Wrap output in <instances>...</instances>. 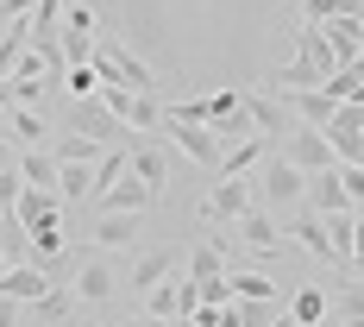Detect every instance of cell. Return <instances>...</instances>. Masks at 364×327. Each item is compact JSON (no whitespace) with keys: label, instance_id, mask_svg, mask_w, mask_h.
I'll use <instances>...</instances> for the list:
<instances>
[{"label":"cell","instance_id":"obj_1","mask_svg":"<svg viewBox=\"0 0 364 327\" xmlns=\"http://www.w3.org/2000/svg\"><path fill=\"white\" fill-rule=\"evenodd\" d=\"M252 195H257V208H270V214L301 208V202H308V170H295L289 157L277 151V157H264L252 170Z\"/></svg>","mask_w":364,"mask_h":327},{"label":"cell","instance_id":"obj_2","mask_svg":"<svg viewBox=\"0 0 364 327\" xmlns=\"http://www.w3.org/2000/svg\"><path fill=\"white\" fill-rule=\"evenodd\" d=\"M164 133L182 145V157H195L201 170H220V157H226V139H220L214 126H201V120H176V113H164Z\"/></svg>","mask_w":364,"mask_h":327},{"label":"cell","instance_id":"obj_3","mask_svg":"<svg viewBox=\"0 0 364 327\" xmlns=\"http://www.w3.org/2000/svg\"><path fill=\"white\" fill-rule=\"evenodd\" d=\"M70 133H88V139H101V145H119V139H139L119 113L101 101V95H88V101H70Z\"/></svg>","mask_w":364,"mask_h":327},{"label":"cell","instance_id":"obj_4","mask_svg":"<svg viewBox=\"0 0 364 327\" xmlns=\"http://www.w3.org/2000/svg\"><path fill=\"white\" fill-rule=\"evenodd\" d=\"M277 145H283V157H289L295 170H308V177L339 164V151L327 145V133H321V126H301V120H295V126L283 133V139H277Z\"/></svg>","mask_w":364,"mask_h":327},{"label":"cell","instance_id":"obj_5","mask_svg":"<svg viewBox=\"0 0 364 327\" xmlns=\"http://www.w3.org/2000/svg\"><path fill=\"white\" fill-rule=\"evenodd\" d=\"M257 195H252V177H214V189L201 195V220H239L245 208H252Z\"/></svg>","mask_w":364,"mask_h":327},{"label":"cell","instance_id":"obj_6","mask_svg":"<svg viewBox=\"0 0 364 327\" xmlns=\"http://www.w3.org/2000/svg\"><path fill=\"white\" fill-rule=\"evenodd\" d=\"M321 133H327V145L339 151V164H364V108L358 101H339V113H333Z\"/></svg>","mask_w":364,"mask_h":327},{"label":"cell","instance_id":"obj_7","mask_svg":"<svg viewBox=\"0 0 364 327\" xmlns=\"http://www.w3.org/2000/svg\"><path fill=\"white\" fill-rule=\"evenodd\" d=\"M95 202H101V208H119V214H151V208H157L164 195H157V189H151V182L139 177V170H126V177H119V182H107V189H101Z\"/></svg>","mask_w":364,"mask_h":327},{"label":"cell","instance_id":"obj_8","mask_svg":"<svg viewBox=\"0 0 364 327\" xmlns=\"http://www.w3.org/2000/svg\"><path fill=\"white\" fill-rule=\"evenodd\" d=\"M289 239H295V246H308V252H314V258H327V264H352V258L339 252V239H333V233H327V214H314L308 202H301V214H295Z\"/></svg>","mask_w":364,"mask_h":327},{"label":"cell","instance_id":"obj_9","mask_svg":"<svg viewBox=\"0 0 364 327\" xmlns=\"http://www.w3.org/2000/svg\"><path fill=\"white\" fill-rule=\"evenodd\" d=\"M283 239H289V233H283V220L270 214V208H245V214H239V246H252V252H277V246H283Z\"/></svg>","mask_w":364,"mask_h":327},{"label":"cell","instance_id":"obj_10","mask_svg":"<svg viewBox=\"0 0 364 327\" xmlns=\"http://www.w3.org/2000/svg\"><path fill=\"white\" fill-rule=\"evenodd\" d=\"M321 32H327L333 57H339V70H346V63H358V57H364V13H333L327 26H321Z\"/></svg>","mask_w":364,"mask_h":327},{"label":"cell","instance_id":"obj_11","mask_svg":"<svg viewBox=\"0 0 364 327\" xmlns=\"http://www.w3.org/2000/svg\"><path fill=\"white\" fill-rule=\"evenodd\" d=\"M283 108H289L301 126H327L333 113H339V95H327V82H321V88H289Z\"/></svg>","mask_w":364,"mask_h":327},{"label":"cell","instance_id":"obj_12","mask_svg":"<svg viewBox=\"0 0 364 327\" xmlns=\"http://www.w3.org/2000/svg\"><path fill=\"white\" fill-rule=\"evenodd\" d=\"M245 113H252V126L264 133V139H283L295 120L289 108H283V95H257V88H245Z\"/></svg>","mask_w":364,"mask_h":327},{"label":"cell","instance_id":"obj_13","mask_svg":"<svg viewBox=\"0 0 364 327\" xmlns=\"http://www.w3.org/2000/svg\"><path fill=\"white\" fill-rule=\"evenodd\" d=\"M308 208H314V214H339V208H352V195H346V177H339V164L308 177Z\"/></svg>","mask_w":364,"mask_h":327},{"label":"cell","instance_id":"obj_14","mask_svg":"<svg viewBox=\"0 0 364 327\" xmlns=\"http://www.w3.org/2000/svg\"><path fill=\"white\" fill-rule=\"evenodd\" d=\"M289 44H295V57H301V63H314L321 76L339 70V57H333V44H327V32H321V26H308V19H301V26L289 32Z\"/></svg>","mask_w":364,"mask_h":327},{"label":"cell","instance_id":"obj_15","mask_svg":"<svg viewBox=\"0 0 364 327\" xmlns=\"http://www.w3.org/2000/svg\"><path fill=\"white\" fill-rule=\"evenodd\" d=\"M44 290H50V277H44V264H32V258H26V264H13V271L0 277V296L26 302V308H32V302H38Z\"/></svg>","mask_w":364,"mask_h":327},{"label":"cell","instance_id":"obj_16","mask_svg":"<svg viewBox=\"0 0 364 327\" xmlns=\"http://www.w3.org/2000/svg\"><path fill=\"white\" fill-rule=\"evenodd\" d=\"M6 139L13 145H50V120L38 108H6Z\"/></svg>","mask_w":364,"mask_h":327},{"label":"cell","instance_id":"obj_17","mask_svg":"<svg viewBox=\"0 0 364 327\" xmlns=\"http://www.w3.org/2000/svg\"><path fill=\"white\" fill-rule=\"evenodd\" d=\"M13 214L26 220V227L57 220V214H63V195H57V189H32V182H26V189H19V202H13Z\"/></svg>","mask_w":364,"mask_h":327},{"label":"cell","instance_id":"obj_18","mask_svg":"<svg viewBox=\"0 0 364 327\" xmlns=\"http://www.w3.org/2000/svg\"><path fill=\"white\" fill-rule=\"evenodd\" d=\"M75 302H113V264L107 258H88L75 271Z\"/></svg>","mask_w":364,"mask_h":327},{"label":"cell","instance_id":"obj_19","mask_svg":"<svg viewBox=\"0 0 364 327\" xmlns=\"http://www.w3.org/2000/svg\"><path fill=\"white\" fill-rule=\"evenodd\" d=\"M132 170H139V177H145L157 195L170 189V164H164V145H157V139H145V133H139V145H132Z\"/></svg>","mask_w":364,"mask_h":327},{"label":"cell","instance_id":"obj_20","mask_svg":"<svg viewBox=\"0 0 364 327\" xmlns=\"http://www.w3.org/2000/svg\"><path fill=\"white\" fill-rule=\"evenodd\" d=\"M19 177L32 189H57V151L50 145H19Z\"/></svg>","mask_w":364,"mask_h":327},{"label":"cell","instance_id":"obj_21","mask_svg":"<svg viewBox=\"0 0 364 327\" xmlns=\"http://www.w3.org/2000/svg\"><path fill=\"white\" fill-rule=\"evenodd\" d=\"M257 164H264V133L239 139V145H226V157H220V170H214V177H252Z\"/></svg>","mask_w":364,"mask_h":327},{"label":"cell","instance_id":"obj_22","mask_svg":"<svg viewBox=\"0 0 364 327\" xmlns=\"http://www.w3.org/2000/svg\"><path fill=\"white\" fill-rule=\"evenodd\" d=\"M95 239H101V246H132V239H139V214L101 208V214H95Z\"/></svg>","mask_w":364,"mask_h":327},{"label":"cell","instance_id":"obj_23","mask_svg":"<svg viewBox=\"0 0 364 327\" xmlns=\"http://www.w3.org/2000/svg\"><path fill=\"white\" fill-rule=\"evenodd\" d=\"M50 151H57V164H101L107 157V145L88 133H63V139H50Z\"/></svg>","mask_w":364,"mask_h":327},{"label":"cell","instance_id":"obj_24","mask_svg":"<svg viewBox=\"0 0 364 327\" xmlns=\"http://www.w3.org/2000/svg\"><path fill=\"white\" fill-rule=\"evenodd\" d=\"M188 277H195V284H214V277H226V258H220L214 239H195V246H188Z\"/></svg>","mask_w":364,"mask_h":327},{"label":"cell","instance_id":"obj_25","mask_svg":"<svg viewBox=\"0 0 364 327\" xmlns=\"http://www.w3.org/2000/svg\"><path fill=\"white\" fill-rule=\"evenodd\" d=\"M164 277H176V258L170 252H139L132 258V290H151V284H164Z\"/></svg>","mask_w":364,"mask_h":327},{"label":"cell","instance_id":"obj_26","mask_svg":"<svg viewBox=\"0 0 364 327\" xmlns=\"http://www.w3.org/2000/svg\"><path fill=\"white\" fill-rule=\"evenodd\" d=\"M57 195H63V202L95 195V164H57Z\"/></svg>","mask_w":364,"mask_h":327},{"label":"cell","instance_id":"obj_27","mask_svg":"<svg viewBox=\"0 0 364 327\" xmlns=\"http://www.w3.org/2000/svg\"><path fill=\"white\" fill-rule=\"evenodd\" d=\"M289 315L301 327H321L333 315V302H327V290H314V284H308V290H295V302H289Z\"/></svg>","mask_w":364,"mask_h":327},{"label":"cell","instance_id":"obj_28","mask_svg":"<svg viewBox=\"0 0 364 327\" xmlns=\"http://www.w3.org/2000/svg\"><path fill=\"white\" fill-rule=\"evenodd\" d=\"M32 315H38V321H63V327H70L75 321V290H57V284H50V290L32 302Z\"/></svg>","mask_w":364,"mask_h":327},{"label":"cell","instance_id":"obj_29","mask_svg":"<svg viewBox=\"0 0 364 327\" xmlns=\"http://www.w3.org/2000/svg\"><path fill=\"white\" fill-rule=\"evenodd\" d=\"M26 233H32V258H38V264H50V258L63 252V214L38 220V227H26Z\"/></svg>","mask_w":364,"mask_h":327},{"label":"cell","instance_id":"obj_30","mask_svg":"<svg viewBox=\"0 0 364 327\" xmlns=\"http://www.w3.org/2000/svg\"><path fill=\"white\" fill-rule=\"evenodd\" d=\"M63 95H70V101L101 95V76H95V63H70V70H63Z\"/></svg>","mask_w":364,"mask_h":327},{"label":"cell","instance_id":"obj_31","mask_svg":"<svg viewBox=\"0 0 364 327\" xmlns=\"http://www.w3.org/2000/svg\"><path fill=\"white\" fill-rule=\"evenodd\" d=\"M333 13H364L358 0H301V19H308V26H327Z\"/></svg>","mask_w":364,"mask_h":327},{"label":"cell","instance_id":"obj_32","mask_svg":"<svg viewBox=\"0 0 364 327\" xmlns=\"http://www.w3.org/2000/svg\"><path fill=\"white\" fill-rule=\"evenodd\" d=\"M232 296H252V302H270V296H277V284H270L264 271H239V277H232Z\"/></svg>","mask_w":364,"mask_h":327},{"label":"cell","instance_id":"obj_33","mask_svg":"<svg viewBox=\"0 0 364 327\" xmlns=\"http://www.w3.org/2000/svg\"><path fill=\"white\" fill-rule=\"evenodd\" d=\"M145 315H176V277H164V284L145 290Z\"/></svg>","mask_w":364,"mask_h":327},{"label":"cell","instance_id":"obj_34","mask_svg":"<svg viewBox=\"0 0 364 327\" xmlns=\"http://www.w3.org/2000/svg\"><path fill=\"white\" fill-rule=\"evenodd\" d=\"M63 38V63H95V32H57Z\"/></svg>","mask_w":364,"mask_h":327},{"label":"cell","instance_id":"obj_35","mask_svg":"<svg viewBox=\"0 0 364 327\" xmlns=\"http://www.w3.org/2000/svg\"><path fill=\"white\" fill-rule=\"evenodd\" d=\"M188 315H201V284L195 277H176V321H188Z\"/></svg>","mask_w":364,"mask_h":327},{"label":"cell","instance_id":"obj_36","mask_svg":"<svg viewBox=\"0 0 364 327\" xmlns=\"http://www.w3.org/2000/svg\"><path fill=\"white\" fill-rule=\"evenodd\" d=\"M19 189H26L19 164H6V170H0V208H13V202H19Z\"/></svg>","mask_w":364,"mask_h":327},{"label":"cell","instance_id":"obj_37","mask_svg":"<svg viewBox=\"0 0 364 327\" xmlns=\"http://www.w3.org/2000/svg\"><path fill=\"white\" fill-rule=\"evenodd\" d=\"M339 315H346L352 327H364V284H358V290H346V296H339Z\"/></svg>","mask_w":364,"mask_h":327},{"label":"cell","instance_id":"obj_38","mask_svg":"<svg viewBox=\"0 0 364 327\" xmlns=\"http://www.w3.org/2000/svg\"><path fill=\"white\" fill-rule=\"evenodd\" d=\"M57 32H95V13L88 6H63V26Z\"/></svg>","mask_w":364,"mask_h":327},{"label":"cell","instance_id":"obj_39","mask_svg":"<svg viewBox=\"0 0 364 327\" xmlns=\"http://www.w3.org/2000/svg\"><path fill=\"white\" fill-rule=\"evenodd\" d=\"M339 177H346V195H352V208L364 202V164H339Z\"/></svg>","mask_w":364,"mask_h":327},{"label":"cell","instance_id":"obj_40","mask_svg":"<svg viewBox=\"0 0 364 327\" xmlns=\"http://www.w3.org/2000/svg\"><path fill=\"white\" fill-rule=\"evenodd\" d=\"M0 327H26V302H13V296H0Z\"/></svg>","mask_w":364,"mask_h":327},{"label":"cell","instance_id":"obj_41","mask_svg":"<svg viewBox=\"0 0 364 327\" xmlns=\"http://www.w3.org/2000/svg\"><path fill=\"white\" fill-rule=\"evenodd\" d=\"M126 327H182L176 315H139V321H126Z\"/></svg>","mask_w":364,"mask_h":327},{"label":"cell","instance_id":"obj_42","mask_svg":"<svg viewBox=\"0 0 364 327\" xmlns=\"http://www.w3.org/2000/svg\"><path fill=\"white\" fill-rule=\"evenodd\" d=\"M346 70H352V82H358V95H352V101H364V57H358V63H346Z\"/></svg>","mask_w":364,"mask_h":327},{"label":"cell","instance_id":"obj_43","mask_svg":"<svg viewBox=\"0 0 364 327\" xmlns=\"http://www.w3.org/2000/svg\"><path fill=\"white\" fill-rule=\"evenodd\" d=\"M6 164H19V145H6V139H0V170H6Z\"/></svg>","mask_w":364,"mask_h":327},{"label":"cell","instance_id":"obj_44","mask_svg":"<svg viewBox=\"0 0 364 327\" xmlns=\"http://www.w3.org/2000/svg\"><path fill=\"white\" fill-rule=\"evenodd\" d=\"M264 327H301V321H295V315H270Z\"/></svg>","mask_w":364,"mask_h":327},{"label":"cell","instance_id":"obj_45","mask_svg":"<svg viewBox=\"0 0 364 327\" xmlns=\"http://www.w3.org/2000/svg\"><path fill=\"white\" fill-rule=\"evenodd\" d=\"M6 271H13V258H6V252H0V277H6Z\"/></svg>","mask_w":364,"mask_h":327},{"label":"cell","instance_id":"obj_46","mask_svg":"<svg viewBox=\"0 0 364 327\" xmlns=\"http://www.w3.org/2000/svg\"><path fill=\"white\" fill-rule=\"evenodd\" d=\"M0 139H6V108H0Z\"/></svg>","mask_w":364,"mask_h":327},{"label":"cell","instance_id":"obj_47","mask_svg":"<svg viewBox=\"0 0 364 327\" xmlns=\"http://www.w3.org/2000/svg\"><path fill=\"white\" fill-rule=\"evenodd\" d=\"M339 327H352V321H339Z\"/></svg>","mask_w":364,"mask_h":327}]
</instances>
